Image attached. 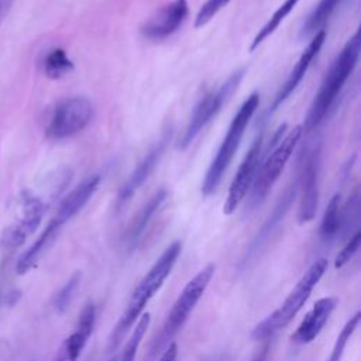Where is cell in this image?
<instances>
[{
	"label": "cell",
	"instance_id": "cell-31",
	"mask_svg": "<svg viewBox=\"0 0 361 361\" xmlns=\"http://www.w3.org/2000/svg\"><path fill=\"white\" fill-rule=\"evenodd\" d=\"M178 358V344L169 343V345L165 347V351L162 353L159 361H176Z\"/></svg>",
	"mask_w": 361,
	"mask_h": 361
},
{
	"label": "cell",
	"instance_id": "cell-15",
	"mask_svg": "<svg viewBox=\"0 0 361 361\" xmlns=\"http://www.w3.org/2000/svg\"><path fill=\"white\" fill-rule=\"evenodd\" d=\"M338 300L333 296H326L319 299L313 307L307 312L303 317L295 333L292 334V340L298 344H307L313 341L320 331L323 330L324 324L327 323L329 317L334 312Z\"/></svg>",
	"mask_w": 361,
	"mask_h": 361
},
{
	"label": "cell",
	"instance_id": "cell-12",
	"mask_svg": "<svg viewBox=\"0 0 361 361\" xmlns=\"http://www.w3.org/2000/svg\"><path fill=\"white\" fill-rule=\"evenodd\" d=\"M189 13L186 0H173L159 8L142 27L141 34L149 39H162L173 34Z\"/></svg>",
	"mask_w": 361,
	"mask_h": 361
},
{
	"label": "cell",
	"instance_id": "cell-19",
	"mask_svg": "<svg viewBox=\"0 0 361 361\" xmlns=\"http://www.w3.org/2000/svg\"><path fill=\"white\" fill-rule=\"evenodd\" d=\"M296 192H298V180L293 182V185H290L286 192L281 196V199L278 200L276 206L274 207L272 213L269 214V217L267 219V221L262 224L261 230L258 231L257 237L254 238L252 244L250 245V250H248V255H251L252 252H255L267 240L268 237L271 235V233L275 230V227L279 224V221L285 217L286 212L289 210L295 196H296Z\"/></svg>",
	"mask_w": 361,
	"mask_h": 361
},
{
	"label": "cell",
	"instance_id": "cell-5",
	"mask_svg": "<svg viewBox=\"0 0 361 361\" xmlns=\"http://www.w3.org/2000/svg\"><path fill=\"white\" fill-rule=\"evenodd\" d=\"M214 271H216L214 264H207L185 285V288L176 298L171 312L168 313L161 333L152 341V345H151L152 354H157L162 347L168 345L171 338L182 329V326L190 316L192 310L195 309L196 303L207 289L214 275Z\"/></svg>",
	"mask_w": 361,
	"mask_h": 361
},
{
	"label": "cell",
	"instance_id": "cell-27",
	"mask_svg": "<svg viewBox=\"0 0 361 361\" xmlns=\"http://www.w3.org/2000/svg\"><path fill=\"white\" fill-rule=\"evenodd\" d=\"M360 319H361V313L357 312L350 320H347V323L344 324V327L341 329L340 334L336 338L334 347H333L330 358L327 361H340L341 360V357L344 354V348H345L348 340L351 338L353 333L357 330V327L360 324Z\"/></svg>",
	"mask_w": 361,
	"mask_h": 361
},
{
	"label": "cell",
	"instance_id": "cell-23",
	"mask_svg": "<svg viewBox=\"0 0 361 361\" xmlns=\"http://www.w3.org/2000/svg\"><path fill=\"white\" fill-rule=\"evenodd\" d=\"M299 0H285L279 7L278 10L271 16V18L264 24L262 28H259V31L257 32V35L254 37L252 42H251V47L250 49L254 51L255 48H258L278 27L279 24L286 18V16L295 8V6L298 4Z\"/></svg>",
	"mask_w": 361,
	"mask_h": 361
},
{
	"label": "cell",
	"instance_id": "cell-25",
	"mask_svg": "<svg viewBox=\"0 0 361 361\" xmlns=\"http://www.w3.org/2000/svg\"><path fill=\"white\" fill-rule=\"evenodd\" d=\"M149 322H151V314L149 313H142L138 320L135 322V326L131 331V336L130 338L127 340L124 348H123V353L120 355V360L118 361H134L135 360V354H137V350L147 333V329L149 326Z\"/></svg>",
	"mask_w": 361,
	"mask_h": 361
},
{
	"label": "cell",
	"instance_id": "cell-1",
	"mask_svg": "<svg viewBox=\"0 0 361 361\" xmlns=\"http://www.w3.org/2000/svg\"><path fill=\"white\" fill-rule=\"evenodd\" d=\"M180 250H182L180 241H173L172 244H169L165 248V251L157 258V261L149 268V271L138 282V285L135 286V289L133 290L127 302L124 312L121 313L117 324L114 326L109 337V344H107L109 351H113L114 348H117L124 334L133 327V324H135V322L141 316L149 299L164 285V281L169 276L173 265L176 264Z\"/></svg>",
	"mask_w": 361,
	"mask_h": 361
},
{
	"label": "cell",
	"instance_id": "cell-8",
	"mask_svg": "<svg viewBox=\"0 0 361 361\" xmlns=\"http://www.w3.org/2000/svg\"><path fill=\"white\" fill-rule=\"evenodd\" d=\"M93 104L83 96L61 100L51 114L47 135L52 140H63L80 133L93 118Z\"/></svg>",
	"mask_w": 361,
	"mask_h": 361
},
{
	"label": "cell",
	"instance_id": "cell-30",
	"mask_svg": "<svg viewBox=\"0 0 361 361\" xmlns=\"http://www.w3.org/2000/svg\"><path fill=\"white\" fill-rule=\"evenodd\" d=\"M361 245V231H355L347 241V244L344 245V248L337 254L336 259H334V267L336 268H341L344 267L358 251Z\"/></svg>",
	"mask_w": 361,
	"mask_h": 361
},
{
	"label": "cell",
	"instance_id": "cell-17",
	"mask_svg": "<svg viewBox=\"0 0 361 361\" xmlns=\"http://www.w3.org/2000/svg\"><path fill=\"white\" fill-rule=\"evenodd\" d=\"M100 185V176L93 175L83 182H80L72 192L68 193V196L61 202L56 214L54 216V220H56L61 226H63L66 221H69L75 214H78L86 203L92 199L94 192L97 190Z\"/></svg>",
	"mask_w": 361,
	"mask_h": 361
},
{
	"label": "cell",
	"instance_id": "cell-22",
	"mask_svg": "<svg viewBox=\"0 0 361 361\" xmlns=\"http://www.w3.org/2000/svg\"><path fill=\"white\" fill-rule=\"evenodd\" d=\"M340 1L341 0H320L303 23L300 28V38L314 35L317 31H320Z\"/></svg>",
	"mask_w": 361,
	"mask_h": 361
},
{
	"label": "cell",
	"instance_id": "cell-11",
	"mask_svg": "<svg viewBox=\"0 0 361 361\" xmlns=\"http://www.w3.org/2000/svg\"><path fill=\"white\" fill-rule=\"evenodd\" d=\"M172 137V128L168 127L161 138L152 145V148L144 155V158L138 162V165L135 166V169L131 172L130 178L126 180V183L121 186L118 196H117V207L123 206L124 203H127L133 195L144 185V182L149 178V175L152 173V171L155 169V166L158 165V162L161 161L165 148L168 145V142L171 141Z\"/></svg>",
	"mask_w": 361,
	"mask_h": 361
},
{
	"label": "cell",
	"instance_id": "cell-28",
	"mask_svg": "<svg viewBox=\"0 0 361 361\" xmlns=\"http://www.w3.org/2000/svg\"><path fill=\"white\" fill-rule=\"evenodd\" d=\"M80 278H82L80 272L73 274L69 278V281L62 286V289L56 293L54 305H55V309L59 313H62L69 306V303H71V300H72V298H73V295H75V292H76V289L80 283Z\"/></svg>",
	"mask_w": 361,
	"mask_h": 361
},
{
	"label": "cell",
	"instance_id": "cell-33",
	"mask_svg": "<svg viewBox=\"0 0 361 361\" xmlns=\"http://www.w3.org/2000/svg\"><path fill=\"white\" fill-rule=\"evenodd\" d=\"M265 357H267V348H264V351L254 361H265Z\"/></svg>",
	"mask_w": 361,
	"mask_h": 361
},
{
	"label": "cell",
	"instance_id": "cell-2",
	"mask_svg": "<svg viewBox=\"0 0 361 361\" xmlns=\"http://www.w3.org/2000/svg\"><path fill=\"white\" fill-rule=\"evenodd\" d=\"M361 49L360 32H355L333 61L307 111L303 131L314 130L326 117L345 80L354 71Z\"/></svg>",
	"mask_w": 361,
	"mask_h": 361
},
{
	"label": "cell",
	"instance_id": "cell-10",
	"mask_svg": "<svg viewBox=\"0 0 361 361\" xmlns=\"http://www.w3.org/2000/svg\"><path fill=\"white\" fill-rule=\"evenodd\" d=\"M261 148H262V134H258L257 138L252 141L248 152L245 154L243 162L240 164L235 176L230 185L228 195L226 197L223 213L231 214L238 204L244 200L248 189L251 188V183L254 182L259 158H261Z\"/></svg>",
	"mask_w": 361,
	"mask_h": 361
},
{
	"label": "cell",
	"instance_id": "cell-29",
	"mask_svg": "<svg viewBox=\"0 0 361 361\" xmlns=\"http://www.w3.org/2000/svg\"><path fill=\"white\" fill-rule=\"evenodd\" d=\"M230 0H207L196 14L195 27H203L207 24Z\"/></svg>",
	"mask_w": 361,
	"mask_h": 361
},
{
	"label": "cell",
	"instance_id": "cell-9",
	"mask_svg": "<svg viewBox=\"0 0 361 361\" xmlns=\"http://www.w3.org/2000/svg\"><path fill=\"white\" fill-rule=\"evenodd\" d=\"M319 168H320V147L306 149L300 161V172L298 186H300V199L298 207V220L300 224L314 219L319 200Z\"/></svg>",
	"mask_w": 361,
	"mask_h": 361
},
{
	"label": "cell",
	"instance_id": "cell-26",
	"mask_svg": "<svg viewBox=\"0 0 361 361\" xmlns=\"http://www.w3.org/2000/svg\"><path fill=\"white\" fill-rule=\"evenodd\" d=\"M360 219V192L355 189L348 197L343 209H340V224L338 233L341 237H347Z\"/></svg>",
	"mask_w": 361,
	"mask_h": 361
},
{
	"label": "cell",
	"instance_id": "cell-6",
	"mask_svg": "<svg viewBox=\"0 0 361 361\" xmlns=\"http://www.w3.org/2000/svg\"><path fill=\"white\" fill-rule=\"evenodd\" d=\"M303 134L302 126L293 127L285 138H281L275 145H272V151L264 161L262 166L259 168L250 197V207L254 209L264 202L267 195L269 193L274 183L278 180L281 172L283 171L286 162L289 161L290 155L293 154L300 137Z\"/></svg>",
	"mask_w": 361,
	"mask_h": 361
},
{
	"label": "cell",
	"instance_id": "cell-14",
	"mask_svg": "<svg viewBox=\"0 0 361 361\" xmlns=\"http://www.w3.org/2000/svg\"><path fill=\"white\" fill-rule=\"evenodd\" d=\"M94 322L96 307L93 303H87L79 314L75 331L61 344L54 361H78L93 331Z\"/></svg>",
	"mask_w": 361,
	"mask_h": 361
},
{
	"label": "cell",
	"instance_id": "cell-21",
	"mask_svg": "<svg viewBox=\"0 0 361 361\" xmlns=\"http://www.w3.org/2000/svg\"><path fill=\"white\" fill-rule=\"evenodd\" d=\"M42 71L49 79H61L73 71V62L62 48L48 51L42 59Z\"/></svg>",
	"mask_w": 361,
	"mask_h": 361
},
{
	"label": "cell",
	"instance_id": "cell-16",
	"mask_svg": "<svg viewBox=\"0 0 361 361\" xmlns=\"http://www.w3.org/2000/svg\"><path fill=\"white\" fill-rule=\"evenodd\" d=\"M45 206L42 200L32 193L27 192L23 195V217L21 220L11 227L6 234V243L10 247L21 245L28 235H31L39 226Z\"/></svg>",
	"mask_w": 361,
	"mask_h": 361
},
{
	"label": "cell",
	"instance_id": "cell-7",
	"mask_svg": "<svg viewBox=\"0 0 361 361\" xmlns=\"http://www.w3.org/2000/svg\"><path fill=\"white\" fill-rule=\"evenodd\" d=\"M243 75H244V69L234 72L217 90H213L200 99L178 144L180 149H185L186 147H189L193 142V140L199 135V133L207 126V123L220 111L221 106L228 100V97L238 87L243 79Z\"/></svg>",
	"mask_w": 361,
	"mask_h": 361
},
{
	"label": "cell",
	"instance_id": "cell-3",
	"mask_svg": "<svg viewBox=\"0 0 361 361\" xmlns=\"http://www.w3.org/2000/svg\"><path fill=\"white\" fill-rule=\"evenodd\" d=\"M327 265H329V262L326 258L316 259L305 271V274L296 282V285L289 292V295L282 302V305L254 327V330L251 333V338L255 341L268 338L269 336L275 334L278 330H281L282 327L289 324L290 320L303 307V305L309 299L314 286L323 278L324 272L327 271Z\"/></svg>",
	"mask_w": 361,
	"mask_h": 361
},
{
	"label": "cell",
	"instance_id": "cell-24",
	"mask_svg": "<svg viewBox=\"0 0 361 361\" xmlns=\"http://www.w3.org/2000/svg\"><path fill=\"white\" fill-rule=\"evenodd\" d=\"M340 193H336L330 202L327 203V207L324 210L322 223H320V237L323 241L333 240L338 233V224H340Z\"/></svg>",
	"mask_w": 361,
	"mask_h": 361
},
{
	"label": "cell",
	"instance_id": "cell-18",
	"mask_svg": "<svg viewBox=\"0 0 361 361\" xmlns=\"http://www.w3.org/2000/svg\"><path fill=\"white\" fill-rule=\"evenodd\" d=\"M168 197V192L166 189H159L157 190L151 197L149 200L141 207V210L138 212V214L134 217V220L131 221L130 227H128V231H127V235H126V241H127V247L130 250H133L140 238L142 237L145 228L148 227L149 221L152 220V217L155 216V213L159 210V207L164 204V202L166 200Z\"/></svg>",
	"mask_w": 361,
	"mask_h": 361
},
{
	"label": "cell",
	"instance_id": "cell-32",
	"mask_svg": "<svg viewBox=\"0 0 361 361\" xmlns=\"http://www.w3.org/2000/svg\"><path fill=\"white\" fill-rule=\"evenodd\" d=\"M11 4H13V0H0V24L6 18V16L8 14V11L11 8Z\"/></svg>",
	"mask_w": 361,
	"mask_h": 361
},
{
	"label": "cell",
	"instance_id": "cell-4",
	"mask_svg": "<svg viewBox=\"0 0 361 361\" xmlns=\"http://www.w3.org/2000/svg\"><path fill=\"white\" fill-rule=\"evenodd\" d=\"M258 104H259V94L257 92H254L244 100V103L240 106L238 111L233 117L230 127L227 130V134H226L217 154L214 155V158L206 172V176L203 179L202 193L204 196H210L217 190V188L223 179V175H224L226 169L228 168L230 162L233 161L234 154L241 142V138L245 133L247 124L250 123Z\"/></svg>",
	"mask_w": 361,
	"mask_h": 361
},
{
	"label": "cell",
	"instance_id": "cell-13",
	"mask_svg": "<svg viewBox=\"0 0 361 361\" xmlns=\"http://www.w3.org/2000/svg\"><path fill=\"white\" fill-rule=\"evenodd\" d=\"M326 39V31L324 30H320L317 31L313 38L310 39V42L307 44V47L305 48V51L302 52L300 58L298 59L296 65L293 66V69L290 71L288 79L285 80V83L282 85V87L279 89V92L276 93V96L274 97V102L271 104V111L276 110L293 92L295 89L298 87V85L302 82L303 76L306 75L309 66L312 65L313 59L316 58V55L319 54L323 42Z\"/></svg>",
	"mask_w": 361,
	"mask_h": 361
},
{
	"label": "cell",
	"instance_id": "cell-20",
	"mask_svg": "<svg viewBox=\"0 0 361 361\" xmlns=\"http://www.w3.org/2000/svg\"><path fill=\"white\" fill-rule=\"evenodd\" d=\"M61 224L56 220H51L45 230L41 233V235L37 238V241L20 257L17 261L16 269L18 274H25L32 268V265L38 261L39 255L44 252V250L52 243V240L56 237L58 231L61 230Z\"/></svg>",
	"mask_w": 361,
	"mask_h": 361
}]
</instances>
